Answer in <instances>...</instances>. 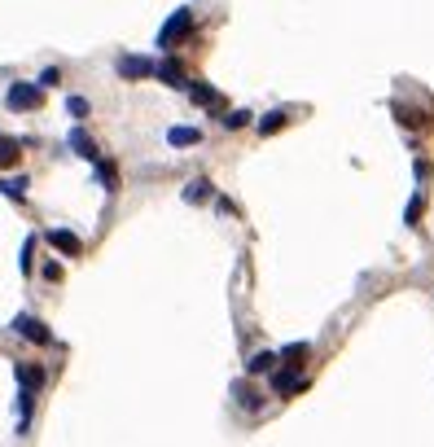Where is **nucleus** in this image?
Here are the masks:
<instances>
[{"label": "nucleus", "instance_id": "obj_6", "mask_svg": "<svg viewBox=\"0 0 434 447\" xmlns=\"http://www.w3.org/2000/svg\"><path fill=\"white\" fill-rule=\"evenodd\" d=\"M123 79H145V75H154V62L149 57H119V66H114Z\"/></svg>", "mask_w": 434, "mask_h": 447}, {"label": "nucleus", "instance_id": "obj_4", "mask_svg": "<svg viewBox=\"0 0 434 447\" xmlns=\"http://www.w3.org/2000/svg\"><path fill=\"white\" fill-rule=\"evenodd\" d=\"M13 329H18L22 338H31V342H53L48 325H44V320H36V316H18V320H13Z\"/></svg>", "mask_w": 434, "mask_h": 447}, {"label": "nucleus", "instance_id": "obj_7", "mask_svg": "<svg viewBox=\"0 0 434 447\" xmlns=\"http://www.w3.org/2000/svg\"><path fill=\"white\" fill-rule=\"evenodd\" d=\"M71 149H75L79 158H88V162H97V158H102V154H97V141H92L83 127H75V132H71Z\"/></svg>", "mask_w": 434, "mask_h": 447}, {"label": "nucleus", "instance_id": "obj_19", "mask_svg": "<svg viewBox=\"0 0 434 447\" xmlns=\"http://www.w3.org/2000/svg\"><path fill=\"white\" fill-rule=\"evenodd\" d=\"M250 119H255V114H250V110H232L228 119H224V127H228V132H237V127H246Z\"/></svg>", "mask_w": 434, "mask_h": 447}, {"label": "nucleus", "instance_id": "obj_22", "mask_svg": "<svg viewBox=\"0 0 434 447\" xmlns=\"http://www.w3.org/2000/svg\"><path fill=\"white\" fill-rule=\"evenodd\" d=\"M307 355V342H298V346H286V360H303Z\"/></svg>", "mask_w": 434, "mask_h": 447}, {"label": "nucleus", "instance_id": "obj_18", "mask_svg": "<svg viewBox=\"0 0 434 447\" xmlns=\"http://www.w3.org/2000/svg\"><path fill=\"white\" fill-rule=\"evenodd\" d=\"M276 127H286V114H281V110H272V114H263V123H259V132H263V136H272Z\"/></svg>", "mask_w": 434, "mask_h": 447}, {"label": "nucleus", "instance_id": "obj_8", "mask_svg": "<svg viewBox=\"0 0 434 447\" xmlns=\"http://www.w3.org/2000/svg\"><path fill=\"white\" fill-rule=\"evenodd\" d=\"M303 386H307V382H303V377H298V373H290V369L272 373V390H276V395H298Z\"/></svg>", "mask_w": 434, "mask_h": 447}, {"label": "nucleus", "instance_id": "obj_11", "mask_svg": "<svg viewBox=\"0 0 434 447\" xmlns=\"http://www.w3.org/2000/svg\"><path fill=\"white\" fill-rule=\"evenodd\" d=\"M167 141H172V145H197V141H202V132H197V127H172V132H167Z\"/></svg>", "mask_w": 434, "mask_h": 447}, {"label": "nucleus", "instance_id": "obj_17", "mask_svg": "<svg viewBox=\"0 0 434 447\" xmlns=\"http://www.w3.org/2000/svg\"><path fill=\"white\" fill-rule=\"evenodd\" d=\"M395 114H399V123H404V127H426V114H416L408 106H395Z\"/></svg>", "mask_w": 434, "mask_h": 447}, {"label": "nucleus", "instance_id": "obj_20", "mask_svg": "<svg viewBox=\"0 0 434 447\" xmlns=\"http://www.w3.org/2000/svg\"><path fill=\"white\" fill-rule=\"evenodd\" d=\"M31 255H36V237H27V246H22V263H18L22 272H31Z\"/></svg>", "mask_w": 434, "mask_h": 447}, {"label": "nucleus", "instance_id": "obj_21", "mask_svg": "<svg viewBox=\"0 0 434 447\" xmlns=\"http://www.w3.org/2000/svg\"><path fill=\"white\" fill-rule=\"evenodd\" d=\"M66 110H71L75 119H83V114H88V101H83V97H71V101H66Z\"/></svg>", "mask_w": 434, "mask_h": 447}, {"label": "nucleus", "instance_id": "obj_12", "mask_svg": "<svg viewBox=\"0 0 434 447\" xmlns=\"http://www.w3.org/2000/svg\"><path fill=\"white\" fill-rule=\"evenodd\" d=\"M189 97H193L197 106H220V92L206 88V84H189Z\"/></svg>", "mask_w": 434, "mask_h": 447}, {"label": "nucleus", "instance_id": "obj_24", "mask_svg": "<svg viewBox=\"0 0 434 447\" xmlns=\"http://www.w3.org/2000/svg\"><path fill=\"white\" fill-rule=\"evenodd\" d=\"M421 220V197H412V206H408V224Z\"/></svg>", "mask_w": 434, "mask_h": 447}, {"label": "nucleus", "instance_id": "obj_13", "mask_svg": "<svg viewBox=\"0 0 434 447\" xmlns=\"http://www.w3.org/2000/svg\"><path fill=\"white\" fill-rule=\"evenodd\" d=\"M211 193H215V189H211V180H193V185L185 189V202H193V206H197V202H206Z\"/></svg>", "mask_w": 434, "mask_h": 447}, {"label": "nucleus", "instance_id": "obj_5", "mask_svg": "<svg viewBox=\"0 0 434 447\" xmlns=\"http://www.w3.org/2000/svg\"><path fill=\"white\" fill-rule=\"evenodd\" d=\"M154 75L162 79V84H172V88H189L185 66H180V62H172V57H167V62H158V66H154Z\"/></svg>", "mask_w": 434, "mask_h": 447}, {"label": "nucleus", "instance_id": "obj_9", "mask_svg": "<svg viewBox=\"0 0 434 447\" xmlns=\"http://www.w3.org/2000/svg\"><path fill=\"white\" fill-rule=\"evenodd\" d=\"M97 180H102L106 193H119V167H114V162H102V158H97Z\"/></svg>", "mask_w": 434, "mask_h": 447}, {"label": "nucleus", "instance_id": "obj_14", "mask_svg": "<svg viewBox=\"0 0 434 447\" xmlns=\"http://www.w3.org/2000/svg\"><path fill=\"white\" fill-rule=\"evenodd\" d=\"M18 382H22L27 390H40V386H44V373L31 369V364H18Z\"/></svg>", "mask_w": 434, "mask_h": 447}, {"label": "nucleus", "instance_id": "obj_10", "mask_svg": "<svg viewBox=\"0 0 434 447\" xmlns=\"http://www.w3.org/2000/svg\"><path fill=\"white\" fill-rule=\"evenodd\" d=\"M0 193H5L9 202H22V197H27V180H22V176H13V180H0Z\"/></svg>", "mask_w": 434, "mask_h": 447}, {"label": "nucleus", "instance_id": "obj_15", "mask_svg": "<svg viewBox=\"0 0 434 447\" xmlns=\"http://www.w3.org/2000/svg\"><path fill=\"white\" fill-rule=\"evenodd\" d=\"M22 158V145L18 141H0V167H13Z\"/></svg>", "mask_w": 434, "mask_h": 447}, {"label": "nucleus", "instance_id": "obj_1", "mask_svg": "<svg viewBox=\"0 0 434 447\" xmlns=\"http://www.w3.org/2000/svg\"><path fill=\"white\" fill-rule=\"evenodd\" d=\"M5 106L13 110V114H27V110H36L40 106V88L36 84H9V92H5Z\"/></svg>", "mask_w": 434, "mask_h": 447}, {"label": "nucleus", "instance_id": "obj_16", "mask_svg": "<svg viewBox=\"0 0 434 447\" xmlns=\"http://www.w3.org/2000/svg\"><path fill=\"white\" fill-rule=\"evenodd\" d=\"M272 364H276V355H272V351H259L255 360L246 364V369H250V373H272Z\"/></svg>", "mask_w": 434, "mask_h": 447}, {"label": "nucleus", "instance_id": "obj_23", "mask_svg": "<svg viewBox=\"0 0 434 447\" xmlns=\"http://www.w3.org/2000/svg\"><path fill=\"white\" fill-rule=\"evenodd\" d=\"M57 79H62L57 71H44V75H40V88H57Z\"/></svg>", "mask_w": 434, "mask_h": 447}, {"label": "nucleus", "instance_id": "obj_2", "mask_svg": "<svg viewBox=\"0 0 434 447\" xmlns=\"http://www.w3.org/2000/svg\"><path fill=\"white\" fill-rule=\"evenodd\" d=\"M189 27H193V13H189V9H176L172 18H167V27L158 31V44L172 48V40H185V36H189Z\"/></svg>", "mask_w": 434, "mask_h": 447}, {"label": "nucleus", "instance_id": "obj_3", "mask_svg": "<svg viewBox=\"0 0 434 447\" xmlns=\"http://www.w3.org/2000/svg\"><path fill=\"white\" fill-rule=\"evenodd\" d=\"M48 246H53L57 255H66V259H79L83 255V241L75 233H66V228H53V233H48Z\"/></svg>", "mask_w": 434, "mask_h": 447}]
</instances>
